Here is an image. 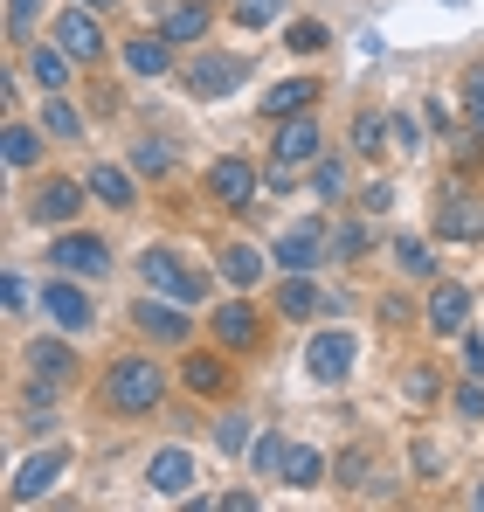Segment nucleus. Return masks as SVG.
<instances>
[{
  "mask_svg": "<svg viewBox=\"0 0 484 512\" xmlns=\"http://www.w3.org/2000/svg\"><path fill=\"white\" fill-rule=\"evenodd\" d=\"M180 374H187V388H194V395H229V367H222L215 353H194Z\"/></svg>",
  "mask_w": 484,
  "mask_h": 512,
  "instance_id": "nucleus-20",
  "label": "nucleus"
},
{
  "mask_svg": "<svg viewBox=\"0 0 484 512\" xmlns=\"http://www.w3.org/2000/svg\"><path fill=\"white\" fill-rule=\"evenodd\" d=\"M339 478H346V485H367V478H374V457H367V450H353V457L339 464Z\"/></svg>",
  "mask_w": 484,
  "mask_h": 512,
  "instance_id": "nucleus-38",
  "label": "nucleus"
},
{
  "mask_svg": "<svg viewBox=\"0 0 484 512\" xmlns=\"http://www.w3.org/2000/svg\"><path fill=\"white\" fill-rule=\"evenodd\" d=\"M215 340H222V346H256V340H263L256 305H222V312H215Z\"/></svg>",
  "mask_w": 484,
  "mask_h": 512,
  "instance_id": "nucleus-15",
  "label": "nucleus"
},
{
  "mask_svg": "<svg viewBox=\"0 0 484 512\" xmlns=\"http://www.w3.org/2000/svg\"><path fill=\"white\" fill-rule=\"evenodd\" d=\"M312 97H319V84H312V77H291V84H277L270 97H263V111H270V118H298Z\"/></svg>",
  "mask_w": 484,
  "mask_h": 512,
  "instance_id": "nucleus-19",
  "label": "nucleus"
},
{
  "mask_svg": "<svg viewBox=\"0 0 484 512\" xmlns=\"http://www.w3.org/2000/svg\"><path fill=\"white\" fill-rule=\"evenodd\" d=\"M388 201H395V187H388V180H374V187L360 194V208H388Z\"/></svg>",
  "mask_w": 484,
  "mask_h": 512,
  "instance_id": "nucleus-44",
  "label": "nucleus"
},
{
  "mask_svg": "<svg viewBox=\"0 0 484 512\" xmlns=\"http://www.w3.org/2000/svg\"><path fill=\"white\" fill-rule=\"evenodd\" d=\"M0 153H7V167H35V160H42V139H35L28 125H7V139H0Z\"/></svg>",
  "mask_w": 484,
  "mask_h": 512,
  "instance_id": "nucleus-26",
  "label": "nucleus"
},
{
  "mask_svg": "<svg viewBox=\"0 0 484 512\" xmlns=\"http://www.w3.org/2000/svg\"><path fill=\"white\" fill-rule=\"evenodd\" d=\"M146 485H153L160 499H180V492L194 485V457H187V450H160V457L146 464Z\"/></svg>",
  "mask_w": 484,
  "mask_h": 512,
  "instance_id": "nucleus-12",
  "label": "nucleus"
},
{
  "mask_svg": "<svg viewBox=\"0 0 484 512\" xmlns=\"http://www.w3.org/2000/svg\"><path fill=\"white\" fill-rule=\"evenodd\" d=\"M402 395H408V402H415V409H422V402H429V395H436V381H429V367H408Z\"/></svg>",
  "mask_w": 484,
  "mask_h": 512,
  "instance_id": "nucleus-37",
  "label": "nucleus"
},
{
  "mask_svg": "<svg viewBox=\"0 0 484 512\" xmlns=\"http://www.w3.org/2000/svg\"><path fill=\"white\" fill-rule=\"evenodd\" d=\"M63 464H70V450H35V457L7 478V499H14V506H35V499L63 478Z\"/></svg>",
  "mask_w": 484,
  "mask_h": 512,
  "instance_id": "nucleus-3",
  "label": "nucleus"
},
{
  "mask_svg": "<svg viewBox=\"0 0 484 512\" xmlns=\"http://www.w3.org/2000/svg\"><path fill=\"white\" fill-rule=\"evenodd\" d=\"M395 256H402V270H408V277H429V270H436V263H429V243H422V236H402V243H395Z\"/></svg>",
  "mask_w": 484,
  "mask_h": 512,
  "instance_id": "nucleus-32",
  "label": "nucleus"
},
{
  "mask_svg": "<svg viewBox=\"0 0 484 512\" xmlns=\"http://www.w3.org/2000/svg\"><path fill=\"white\" fill-rule=\"evenodd\" d=\"M70 63H77L70 49H35L28 70H35V84H42V90H63V84H70Z\"/></svg>",
  "mask_w": 484,
  "mask_h": 512,
  "instance_id": "nucleus-25",
  "label": "nucleus"
},
{
  "mask_svg": "<svg viewBox=\"0 0 484 512\" xmlns=\"http://www.w3.org/2000/svg\"><path fill=\"white\" fill-rule=\"evenodd\" d=\"M0 298H7V312H21V305H28V284H21V277H0Z\"/></svg>",
  "mask_w": 484,
  "mask_h": 512,
  "instance_id": "nucleus-43",
  "label": "nucleus"
},
{
  "mask_svg": "<svg viewBox=\"0 0 484 512\" xmlns=\"http://www.w3.org/2000/svg\"><path fill=\"white\" fill-rule=\"evenodd\" d=\"M222 277H229V284H242V291H249V284H256V277H263V256H256V250H242V243H236V250L222 256Z\"/></svg>",
  "mask_w": 484,
  "mask_h": 512,
  "instance_id": "nucleus-28",
  "label": "nucleus"
},
{
  "mask_svg": "<svg viewBox=\"0 0 484 512\" xmlns=\"http://www.w3.org/2000/svg\"><path fill=\"white\" fill-rule=\"evenodd\" d=\"M284 42H291L298 56H312V49H325V28H319V21H291V35H284Z\"/></svg>",
  "mask_w": 484,
  "mask_h": 512,
  "instance_id": "nucleus-35",
  "label": "nucleus"
},
{
  "mask_svg": "<svg viewBox=\"0 0 484 512\" xmlns=\"http://www.w3.org/2000/svg\"><path fill=\"white\" fill-rule=\"evenodd\" d=\"M319 478H325V457H319V450H305V443H291V450H284V485L312 492Z\"/></svg>",
  "mask_w": 484,
  "mask_h": 512,
  "instance_id": "nucleus-22",
  "label": "nucleus"
},
{
  "mask_svg": "<svg viewBox=\"0 0 484 512\" xmlns=\"http://www.w3.org/2000/svg\"><path fill=\"white\" fill-rule=\"evenodd\" d=\"M249 464L256 471H284V436H256L249 443Z\"/></svg>",
  "mask_w": 484,
  "mask_h": 512,
  "instance_id": "nucleus-33",
  "label": "nucleus"
},
{
  "mask_svg": "<svg viewBox=\"0 0 484 512\" xmlns=\"http://www.w3.org/2000/svg\"><path fill=\"white\" fill-rule=\"evenodd\" d=\"M388 132H395V146H402V153H422V139H415V125H408V118H388Z\"/></svg>",
  "mask_w": 484,
  "mask_h": 512,
  "instance_id": "nucleus-42",
  "label": "nucleus"
},
{
  "mask_svg": "<svg viewBox=\"0 0 484 512\" xmlns=\"http://www.w3.org/2000/svg\"><path fill=\"white\" fill-rule=\"evenodd\" d=\"M242 77H249V63H242V56H201V63L187 70V84L201 90V97H229Z\"/></svg>",
  "mask_w": 484,
  "mask_h": 512,
  "instance_id": "nucleus-9",
  "label": "nucleus"
},
{
  "mask_svg": "<svg viewBox=\"0 0 484 512\" xmlns=\"http://www.w3.org/2000/svg\"><path fill=\"white\" fill-rule=\"evenodd\" d=\"M436 229H443L450 243H478L484 236V201H450V208L436 215Z\"/></svg>",
  "mask_w": 484,
  "mask_h": 512,
  "instance_id": "nucleus-16",
  "label": "nucleus"
},
{
  "mask_svg": "<svg viewBox=\"0 0 484 512\" xmlns=\"http://www.w3.org/2000/svg\"><path fill=\"white\" fill-rule=\"evenodd\" d=\"M28 360H35V374H49V381H63V374H77V353H70V346H35V353H28Z\"/></svg>",
  "mask_w": 484,
  "mask_h": 512,
  "instance_id": "nucleus-27",
  "label": "nucleus"
},
{
  "mask_svg": "<svg viewBox=\"0 0 484 512\" xmlns=\"http://www.w3.org/2000/svg\"><path fill=\"white\" fill-rule=\"evenodd\" d=\"M471 506H484V485H478V492H471Z\"/></svg>",
  "mask_w": 484,
  "mask_h": 512,
  "instance_id": "nucleus-47",
  "label": "nucleus"
},
{
  "mask_svg": "<svg viewBox=\"0 0 484 512\" xmlns=\"http://www.w3.org/2000/svg\"><path fill=\"white\" fill-rule=\"evenodd\" d=\"M305 367H312V381L339 388L353 374V333H319V340L305 346Z\"/></svg>",
  "mask_w": 484,
  "mask_h": 512,
  "instance_id": "nucleus-4",
  "label": "nucleus"
},
{
  "mask_svg": "<svg viewBox=\"0 0 484 512\" xmlns=\"http://www.w3.org/2000/svg\"><path fill=\"white\" fill-rule=\"evenodd\" d=\"M83 7H111V0H83Z\"/></svg>",
  "mask_w": 484,
  "mask_h": 512,
  "instance_id": "nucleus-48",
  "label": "nucleus"
},
{
  "mask_svg": "<svg viewBox=\"0 0 484 512\" xmlns=\"http://www.w3.org/2000/svg\"><path fill=\"white\" fill-rule=\"evenodd\" d=\"M312 187H319V201H332V194H346V167H339V160H325V167L312 173Z\"/></svg>",
  "mask_w": 484,
  "mask_h": 512,
  "instance_id": "nucleus-36",
  "label": "nucleus"
},
{
  "mask_svg": "<svg viewBox=\"0 0 484 512\" xmlns=\"http://www.w3.org/2000/svg\"><path fill=\"white\" fill-rule=\"evenodd\" d=\"M132 167L139 173H173V146H166V139H146V146L132 153Z\"/></svg>",
  "mask_w": 484,
  "mask_h": 512,
  "instance_id": "nucleus-31",
  "label": "nucleus"
},
{
  "mask_svg": "<svg viewBox=\"0 0 484 512\" xmlns=\"http://www.w3.org/2000/svg\"><path fill=\"white\" fill-rule=\"evenodd\" d=\"M90 194L104 208H132V173L125 167H90Z\"/></svg>",
  "mask_w": 484,
  "mask_h": 512,
  "instance_id": "nucleus-23",
  "label": "nucleus"
},
{
  "mask_svg": "<svg viewBox=\"0 0 484 512\" xmlns=\"http://www.w3.org/2000/svg\"><path fill=\"white\" fill-rule=\"evenodd\" d=\"M270 153H277L284 167H305V160L319 153V125H312L305 111H298V118H284V132H277V146H270Z\"/></svg>",
  "mask_w": 484,
  "mask_h": 512,
  "instance_id": "nucleus-13",
  "label": "nucleus"
},
{
  "mask_svg": "<svg viewBox=\"0 0 484 512\" xmlns=\"http://www.w3.org/2000/svg\"><path fill=\"white\" fill-rule=\"evenodd\" d=\"M42 312H49L63 333H83V326H90V298H83L70 277H49V284H42Z\"/></svg>",
  "mask_w": 484,
  "mask_h": 512,
  "instance_id": "nucleus-6",
  "label": "nucleus"
},
{
  "mask_svg": "<svg viewBox=\"0 0 484 512\" xmlns=\"http://www.w3.org/2000/svg\"><path fill=\"white\" fill-rule=\"evenodd\" d=\"M35 7H42V0H7V14H14V28H28V21H35Z\"/></svg>",
  "mask_w": 484,
  "mask_h": 512,
  "instance_id": "nucleus-45",
  "label": "nucleus"
},
{
  "mask_svg": "<svg viewBox=\"0 0 484 512\" xmlns=\"http://www.w3.org/2000/svg\"><path fill=\"white\" fill-rule=\"evenodd\" d=\"M422 319H429L443 340H450V333H464V319H471V291H464V284H436V298H429V312H422Z\"/></svg>",
  "mask_w": 484,
  "mask_h": 512,
  "instance_id": "nucleus-11",
  "label": "nucleus"
},
{
  "mask_svg": "<svg viewBox=\"0 0 484 512\" xmlns=\"http://www.w3.org/2000/svg\"><path fill=\"white\" fill-rule=\"evenodd\" d=\"M166 395V374L153 360H118L111 374H104V402L118 409V416H146V409H160Z\"/></svg>",
  "mask_w": 484,
  "mask_h": 512,
  "instance_id": "nucleus-1",
  "label": "nucleus"
},
{
  "mask_svg": "<svg viewBox=\"0 0 484 512\" xmlns=\"http://www.w3.org/2000/svg\"><path fill=\"white\" fill-rule=\"evenodd\" d=\"M160 35L166 42H201V35H208V7H173L160 21Z\"/></svg>",
  "mask_w": 484,
  "mask_h": 512,
  "instance_id": "nucleus-24",
  "label": "nucleus"
},
{
  "mask_svg": "<svg viewBox=\"0 0 484 512\" xmlns=\"http://www.w3.org/2000/svg\"><path fill=\"white\" fill-rule=\"evenodd\" d=\"M222 450H229V457H236V450H249V423H242V416H229V423H222Z\"/></svg>",
  "mask_w": 484,
  "mask_h": 512,
  "instance_id": "nucleus-39",
  "label": "nucleus"
},
{
  "mask_svg": "<svg viewBox=\"0 0 484 512\" xmlns=\"http://www.w3.org/2000/svg\"><path fill=\"white\" fill-rule=\"evenodd\" d=\"M56 42H63L77 63H97V56H104V28L90 21V7H70V14H56Z\"/></svg>",
  "mask_w": 484,
  "mask_h": 512,
  "instance_id": "nucleus-8",
  "label": "nucleus"
},
{
  "mask_svg": "<svg viewBox=\"0 0 484 512\" xmlns=\"http://www.w3.org/2000/svg\"><path fill=\"white\" fill-rule=\"evenodd\" d=\"M277 312H284V319H319V312H325L319 284H312L305 270H298V277H284V284H277Z\"/></svg>",
  "mask_w": 484,
  "mask_h": 512,
  "instance_id": "nucleus-14",
  "label": "nucleus"
},
{
  "mask_svg": "<svg viewBox=\"0 0 484 512\" xmlns=\"http://www.w3.org/2000/svg\"><path fill=\"white\" fill-rule=\"evenodd\" d=\"M132 326H139L146 340H160V346H180V340H187L180 298H139V305H132Z\"/></svg>",
  "mask_w": 484,
  "mask_h": 512,
  "instance_id": "nucleus-5",
  "label": "nucleus"
},
{
  "mask_svg": "<svg viewBox=\"0 0 484 512\" xmlns=\"http://www.w3.org/2000/svg\"><path fill=\"white\" fill-rule=\"evenodd\" d=\"M42 125H49L56 139H77V132H83V118L63 104V97H49V104H42Z\"/></svg>",
  "mask_w": 484,
  "mask_h": 512,
  "instance_id": "nucleus-29",
  "label": "nucleus"
},
{
  "mask_svg": "<svg viewBox=\"0 0 484 512\" xmlns=\"http://www.w3.org/2000/svg\"><path fill=\"white\" fill-rule=\"evenodd\" d=\"M139 277H146L160 298H180V305H187V298H201V277H194L173 250H146V256H139Z\"/></svg>",
  "mask_w": 484,
  "mask_h": 512,
  "instance_id": "nucleus-2",
  "label": "nucleus"
},
{
  "mask_svg": "<svg viewBox=\"0 0 484 512\" xmlns=\"http://www.w3.org/2000/svg\"><path fill=\"white\" fill-rule=\"evenodd\" d=\"M464 367H471V374H484V340H471V346H464Z\"/></svg>",
  "mask_w": 484,
  "mask_h": 512,
  "instance_id": "nucleus-46",
  "label": "nucleus"
},
{
  "mask_svg": "<svg viewBox=\"0 0 484 512\" xmlns=\"http://www.w3.org/2000/svg\"><path fill=\"white\" fill-rule=\"evenodd\" d=\"M464 104H471V118H478V132H484V70H471V84H464Z\"/></svg>",
  "mask_w": 484,
  "mask_h": 512,
  "instance_id": "nucleus-41",
  "label": "nucleus"
},
{
  "mask_svg": "<svg viewBox=\"0 0 484 512\" xmlns=\"http://www.w3.org/2000/svg\"><path fill=\"white\" fill-rule=\"evenodd\" d=\"M367 250V229H339V236H332V256H360Z\"/></svg>",
  "mask_w": 484,
  "mask_h": 512,
  "instance_id": "nucleus-40",
  "label": "nucleus"
},
{
  "mask_svg": "<svg viewBox=\"0 0 484 512\" xmlns=\"http://www.w3.org/2000/svg\"><path fill=\"white\" fill-rule=\"evenodd\" d=\"M77 187H70V180H49V187H42V194H35V222H70V215H77Z\"/></svg>",
  "mask_w": 484,
  "mask_h": 512,
  "instance_id": "nucleus-21",
  "label": "nucleus"
},
{
  "mask_svg": "<svg viewBox=\"0 0 484 512\" xmlns=\"http://www.w3.org/2000/svg\"><path fill=\"white\" fill-rule=\"evenodd\" d=\"M166 35H139V42H125V70L132 77H166Z\"/></svg>",
  "mask_w": 484,
  "mask_h": 512,
  "instance_id": "nucleus-18",
  "label": "nucleus"
},
{
  "mask_svg": "<svg viewBox=\"0 0 484 512\" xmlns=\"http://www.w3.org/2000/svg\"><path fill=\"white\" fill-rule=\"evenodd\" d=\"M49 263H63L70 277H104L111 270V250H104V236H63L49 250Z\"/></svg>",
  "mask_w": 484,
  "mask_h": 512,
  "instance_id": "nucleus-7",
  "label": "nucleus"
},
{
  "mask_svg": "<svg viewBox=\"0 0 484 512\" xmlns=\"http://www.w3.org/2000/svg\"><path fill=\"white\" fill-rule=\"evenodd\" d=\"M381 132H388V118H374V111H360V118H353V146H360V153H374V160H381Z\"/></svg>",
  "mask_w": 484,
  "mask_h": 512,
  "instance_id": "nucleus-30",
  "label": "nucleus"
},
{
  "mask_svg": "<svg viewBox=\"0 0 484 512\" xmlns=\"http://www.w3.org/2000/svg\"><path fill=\"white\" fill-rule=\"evenodd\" d=\"M208 194H215L222 208H249V194H256V173H249V160H215V173H208Z\"/></svg>",
  "mask_w": 484,
  "mask_h": 512,
  "instance_id": "nucleus-10",
  "label": "nucleus"
},
{
  "mask_svg": "<svg viewBox=\"0 0 484 512\" xmlns=\"http://www.w3.org/2000/svg\"><path fill=\"white\" fill-rule=\"evenodd\" d=\"M319 256H325L319 229H291V236H277V263H284V270H312Z\"/></svg>",
  "mask_w": 484,
  "mask_h": 512,
  "instance_id": "nucleus-17",
  "label": "nucleus"
},
{
  "mask_svg": "<svg viewBox=\"0 0 484 512\" xmlns=\"http://www.w3.org/2000/svg\"><path fill=\"white\" fill-rule=\"evenodd\" d=\"M277 14H284V0H236L242 28H263V21H277Z\"/></svg>",
  "mask_w": 484,
  "mask_h": 512,
  "instance_id": "nucleus-34",
  "label": "nucleus"
}]
</instances>
